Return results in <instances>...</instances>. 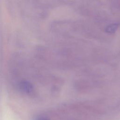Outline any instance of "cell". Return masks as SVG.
<instances>
[{
    "label": "cell",
    "instance_id": "1",
    "mask_svg": "<svg viewBox=\"0 0 120 120\" xmlns=\"http://www.w3.org/2000/svg\"><path fill=\"white\" fill-rule=\"evenodd\" d=\"M118 27V24L117 23L112 24L106 28V31L108 33H112L115 30L117 29Z\"/></svg>",
    "mask_w": 120,
    "mask_h": 120
},
{
    "label": "cell",
    "instance_id": "2",
    "mask_svg": "<svg viewBox=\"0 0 120 120\" xmlns=\"http://www.w3.org/2000/svg\"><path fill=\"white\" fill-rule=\"evenodd\" d=\"M35 120H50L48 118L45 116H38L35 119Z\"/></svg>",
    "mask_w": 120,
    "mask_h": 120
}]
</instances>
